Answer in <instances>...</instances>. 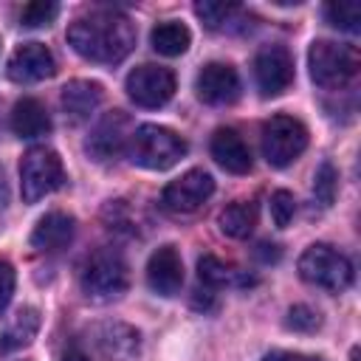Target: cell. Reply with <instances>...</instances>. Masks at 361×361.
Returning a JSON list of instances; mask_svg holds the SVG:
<instances>
[{
    "instance_id": "1f68e13d",
    "label": "cell",
    "mask_w": 361,
    "mask_h": 361,
    "mask_svg": "<svg viewBox=\"0 0 361 361\" xmlns=\"http://www.w3.org/2000/svg\"><path fill=\"white\" fill-rule=\"evenodd\" d=\"M59 361H93V358H90V355H87V353H85L82 347L71 344V347H68V350L62 353V358H59Z\"/></svg>"
},
{
    "instance_id": "f546056e",
    "label": "cell",
    "mask_w": 361,
    "mask_h": 361,
    "mask_svg": "<svg viewBox=\"0 0 361 361\" xmlns=\"http://www.w3.org/2000/svg\"><path fill=\"white\" fill-rule=\"evenodd\" d=\"M14 282H17L14 268H11L8 262L0 259V313L6 310V305H8L11 296H14Z\"/></svg>"
},
{
    "instance_id": "30bf717a",
    "label": "cell",
    "mask_w": 361,
    "mask_h": 361,
    "mask_svg": "<svg viewBox=\"0 0 361 361\" xmlns=\"http://www.w3.org/2000/svg\"><path fill=\"white\" fill-rule=\"evenodd\" d=\"M127 96L138 107H164L175 96V73L161 65H138L127 76Z\"/></svg>"
},
{
    "instance_id": "9a60e30c",
    "label": "cell",
    "mask_w": 361,
    "mask_h": 361,
    "mask_svg": "<svg viewBox=\"0 0 361 361\" xmlns=\"http://www.w3.org/2000/svg\"><path fill=\"white\" fill-rule=\"evenodd\" d=\"M147 285L158 296H175L183 285V259L175 245H161L147 262Z\"/></svg>"
},
{
    "instance_id": "9c48e42d",
    "label": "cell",
    "mask_w": 361,
    "mask_h": 361,
    "mask_svg": "<svg viewBox=\"0 0 361 361\" xmlns=\"http://www.w3.org/2000/svg\"><path fill=\"white\" fill-rule=\"evenodd\" d=\"M254 79L265 99L282 96L293 82V56L285 45H265L254 56Z\"/></svg>"
},
{
    "instance_id": "7a4b0ae2",
    "label": "cell",
    "mask_w": 361,
    "mask_h": 361,
    "mask_svg": "<svg viewBox=\"0 0 361 361\" xmlns=\"http://www.w3.org/2000/svg\"><path fill=\"white\" fill-rule=\"evenodd\" d=\"M127 155L133 164L152 169V172H164L169 166H175L183 155H186V141L161 124H141L133 130L130 144H127Z\"/></svg>"
},
{
    "instance_id": "d6986e66",
    "label": "cell",
    "mask_w": 361,
    "mask_h": 361,
    "mask_svg": "<svg viewBox=\"0 0 361 361\" xmlns=\"http://www.w3.org/2000/svg\"><path fill=\"white\" fill-rule=\"evenodd\" d=\"M11 130L17 138H39L51 133V116L39 99H20L11 110Z\"/></svg>"
},
{
    "instance_id": "ffe728a7",
    "label": "cell",
    "mask_w": 361,
    "mask_h": 361,
    "mask_svg": "<svg viewBox=\"0 0 361 361\" xmlns=\"http://www.w3.org/2000/svg\"><path fill=\"white\" fill-rule=\"evenodd\" d=\"M192 42V34L183 23H175V20H166V23H158L149 34V45L155 54L161 56H180Z\"/></svg>"
},
{
    "instance_id": "44dd1931",
    "label": "cell",
    "mask_w": 361,
    "mask_h": 361,
    "mask_svg": "<svg viewBox=\"0 0 361 361\" xmlns=\"http://www.w3.org/2000/svg\"><path fill=\"white\" fill-rule=\"evenodd\" d=\"M217 223H220V231H223L226 237L243 240V237H248V234L254 231V226H257V206L248 203V200H234V203H228V206L220 212Z\"/></svg>"
},
{
    "instance_id": "7c38bea8",
    "label": "cell",
    "mask_w": 361,
    "mask_h": 361,
    "mask_svg": "<svg viewBox=\"0 0 361 361\" xmlns=\"http://www.w3.org/2000/svg\"><path fill=\"white\" fill-rule=\"evenodd\" d=\"M195 90L203 104H212V107L231 104L240 96V76L228 62H209L200 68L195 79Z\"/></svg>"
},
{
    "instance_id": "cb8c5ba5",
    "label": "cell",
    "mask_w": 361,
    "mask_h": 361,
    "mask_svg": "<svg viewBox=\"0 0 361 361\" xmlns=\"http://www.w3.org/2000/svg\"><path fill=\"white\" fill-rule=\"evenodd\" d=\"M59 14V6L51 3V0H34V3H25L23 11H20V25L25 28H42L48 23H54Z\"/></svg>"
},
{
    "instance_id": "4316f807",
    "label": "cell",
    "mask_w": 361,
    "mask_h": 361,
    "mask_svg": "<svg viewBox=\"0 0 361 361\" xmlns=\"http://www.w3.org/2000/svg\"><path fill=\"white\" fill-rule=\"evenodd\" d=\"M197 276H200V282H203V285H209V288H217V285L228 282V276H231V268H228L226 262H220L217 257L206 254V257H200V259H197Z\"/></svg>"
},
{
    "instance_id": "52a82bcc",
    "label": "cell",
    "mask_w": 361,
    "mask_h": 361,
    "mask_svg": "<svg viewBox=\"0 0 361 361\" xmlns=\"http://www.w3.org/2000/svg\"><path fill=\"white\" fill-rule=\"evenodd\" d=\"M307 147V127L293 116H271L262 124V155L271 166L293 164Z\"/></svg>"
},
{
    "instance_id": "8992f818",
    "label": "cell",
    "mask_w": 361,
    "mask_h": 361,
    "mask_svg": "<svg viewBox=\"0 0 361 361\" xmlns=\"http://www.w3.org/2000/svg\"><path fill=\"white\" fill-rule=\"evenodd\" d=\"M65 183L62 158L48 147H31L20 161V189L25 203H37Z\"/></svg>"
},
{
    "instance_id": "3957f363",
    "label": "cell",
    "mask_w": 361,
    "mask_h": 361,
    "mask_svg": "<svg viewBox=\"0 0 361 361\" xmlns=\"http://www.w3.org/2000/svg\"><path fill=\"white\" fill-rule=\"evenodd\" d=\"M307 68L310 79L324 87V90H341L347 87L361 68V56L353 45L330 42V39H316L307 51Z\"/></svg>"
},
{
    "instance_id": "f1b7e54d",
    "label": "cell",
    "mask_w": 361,
    "mask_h": 361,
    "mask_svg": "<svg viewBox=\"0 0 361 361\" xmlns=\"http://www.w3.org/2000/svg\"><path fill=\"white\" fill-rule=\"evenodd\" d=\"M37 327H39V316H37V310L34 307H25V310H20L17 313V319H14V344H28L31 338H34V333H37ZM8 333V336H11Z\"/></svg>"
},
{
    "instance_id": "7402d4cb",
    "label": "cell",
    "mask_w": 361,
    "mask_h": 361,
    "mask_svg": "<svg viewBox=\"0 0 361 361\" xmlns=\"http://www.w3.org/2000/svg\"><path fill=\"white\" fill-rule=\"evenodd\" d=\"M324 17L330 25L358 34L361 31V3L355 0H338V3H327L324 6Z\"/></svg>"
},
{
    "instance_id": "4fadbf2b",
    "label": "cell",
    "mask_w": 361,
    "mask_h": 361,
    "mask_svg": "<svg viewBox=\"0 0 361 361\" xmlns=\"http://www.w3.org/2000/svg\"><path fill=\"white\" fill-rule=\"evenodd\" d=\"M130 118L121 113V110H113L107 113L90 133L87 138V155L93 161H113L116 155L124 152V147L130 144Z\"/></svg>"
},
{
    "instance_id": "5b68a950",
    "label": "cell",
    "mask_w": 361,
    "mask_h": 361,
    "mask_svg": "<svg viewBox=\"0 0 361 361\" xmlns=\"http://www.w3.org/2000/svg\"><path fill=\"white\" fill-rule=\"evenodd\" d=\"M299 276L322 290L341 293L353 285V262L327 243H313L299 257Z\"/></svg>"
},
{
    "instance_id": "83f0119b",
    "label": "cell",
    "mask_w": 361,
    "mask_h": 361,
    "mask_svg": "<svg viewBox=\"0 0 361 361\" xmlns=\"http://www.w3.org/2000/svg\"><path fill=\"white\" fill-rule=\"evenodd\" d=\"M293 214H296V200H293V195L285 192V189H276V192L271 195V220H274V226L285 228V226L293 220Z\"/></svg>"
},
{
    "instance_id": "6da1fadb",
    "label": "cell",
    "mask_w": 361,
    "mask_h": 361,
    "mask_svg": "<svg viewBox=\"0 0 361 361\" xmlns=\"http://www.w3.org/2000/svg\"><path fill=\"white\" fill-rule=\"evenodd\" d=\"M71 48L96 65H116L135 48V25L124 11L93 8L68 25Z\"/></svg>"
},
{
    "instance_id": "ac0fdd59",
    "label": "cell",
    "mask_w": 361,
    "mask_h": 361,
    "mask_svg": "<svg viewBox=\"0 0 361 361\" xmlns=\"http://www.w3.org/2000/svg\"><path fill=\"white\" fill-rule=\"evenodd\" d=\"M104 99V90L99 82H90V79H73L62 87V110H65V118L71 124H82L87 121L96 107L102 104Z\"/></svg>"
},
{
    "instance_id": "d4e9b609",
    "label": "cell",
    "mask_w": 361,
    "mask_h": 361,
    "mask_svg": "<svg viewBox=\"0 0 361 361\" xmlns=\"http://www.w3.org/2000/svg\"><path fill=\"white\" fill-rule=\"evenodd\" d=\"M336 186H338V175H336V166L330 161H322L316 175H313V195L322 206H330L336 200Z\"/></svg>"
},
{
    "instance_id": "4dcf8cb0",
    "label": "cell",
    "mask_w": 361,
    "mask_h": 361,
    "mask_svg": "<svg viewBox=\"0 0 361 361\" xmlns=\"http://www.w3.org/2000/svg\"><path fill=\"white\" fill-rule=\"evenodd\" d=\"M265 361H324L319 355H305V353H288V350H274L265 355Z\"/></svg>"
},
{
    "instance_id": "e0dca14e",
    "label": "cell",
    "mask_w": 361,
    "mask_h": 361,
    "mask_svg": "<svg viewBox=\"0 0 361 361\" xmlns=\"http://www.w3.org/2000/svg\"><path fill=\"white\" fill-rule=\"evenodd\" d=\"M76 234V220L65 212H48L45 217L37 220L34 231H31V245L37 251H45V254H56L62 248L71 245Z\"/></svg>"
},
{
    "instance_id": "484cf974",
    "label": "cell",
    "mask_w": 361,
    "mask_h": 361,
    "mask_svg": "<svg viewBox=\"0 0 361 361\" xmlns=\"http://www.w3.org/2000/svg\"><path fill=\"white\" fill-rule=\"evenodd\" d=\"M285 327L296 330V333H316L322 327V316H319V310H313L307 305H293L285 316Z\"/></svg>"
},
{
    "instance_id": "5bb4252c",
    "label": "cell",
    "mask_w": 361,
    "mask_h": 361,
    "mask_svg": "<svg viewBox=\"0 0 361 361\" xmlns=\"http://www.w3.org/2000/svg\"><path fill=\"white\" fill-rule=\"evenodd\" d=\"M93 344L104 361H138L141 336L124 322H104L93 330Z\"/></svg>"
},
{
    "instance_id": "8fae6325",
    "label": "cell",
    "mask_w": 361,
    "mask_h": 361,
    "mask_svg": "<svg viewBox=\"0 0 361 361\" xmlns=\"http://www.w3.org/2000/svg\"><path fill=\"white\" fill-rule=\"evenodd\" d=\"M6 71H8L11 82L31 85V82H42V79L54 76L56 73V59L42 42H23L11 51Z\"/></svg>"
},
{
    "instance_id": "277c9868",
    "label": "cell",
    "mask_w": 361,
    "mask_h": 361,
    "mask_svg": "<svg viewBox=\"0 0 361 361\" xmlns=\"http://www.w3.org/2000/svg\"><path fill=\"white\" fill-rule=\"evenodd\" d=\"M82 290L93 302H113L118 299L130 285V268L124 257L113 248H99L87 257L82 268Z\"/></svg>"
},
{
    "instance_id": "ba28073f",
    "label": "cell",
    "mask_w": 361,
    "mask_h": 361,
    "mask_svg": "<svg viewBox=\"0 0 361 361\" xmlns=\"http://www.w3.org/2000/svg\"><path fill=\"white\" fill-rule=\"evenodd\" d=\"M214 192V180L206 169H189L161 192V209L169 214H192L197 212Z\"/></svg>"
},
{
    "instance_id": "2e32d148",
    "label": "cell",
    "mask_w": 361,
    "mask_h": 361,
    "mask_svg": "<svg viewBox=\"0 0 361 361\" xmlns=\"http://www.w3.org/2000/svg\"><path fill=\"white\" fill-rule=\"evenodd\" d=\"M209 149H212V158H214L226 172H231V175H245V172H251V149H248V144L243 141V135H240L237 130H231V127L214 130Z\"/></svg>"
},
{
    "instance_id": "d6a6232c",
    "label": "cell",
    "mask_w": 361,
    "mask_h": 361,
    "mask_svg": "<svg viewBox=\"0 0 361 361\" xmlns=\"http://www.w3.org/2000/svg\"><path fill=\"white\" fill-rule=\"evenodd\" d=\"M8 203V186H6V178H3V169H0V209Z\"/></svg>"
},
{
    "instance_id": "603a6c76",
    "label": "cell",
    "mask_w": 361,
    "mask_h": 361,
    "mask_svg": "<svg viewBox=\"0 0 361 361\" xmlns=\"http://www.w3.org/2000/svg\"><path fill=\"white\" fill-rule=\"evenodd\" d=\"M195 14L203 20L206 28L220 31V28H226L231 23V17L240 14V6H234V3H214V0H197L195 3Z\"/></svg>"
}]
</instances>
